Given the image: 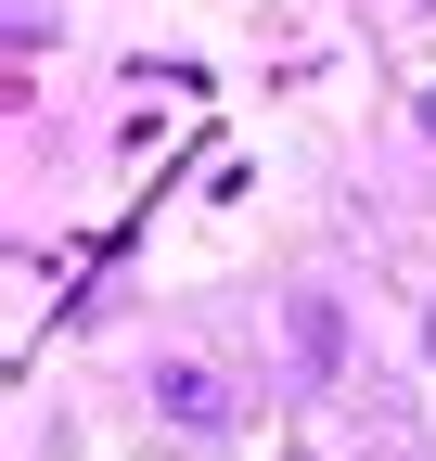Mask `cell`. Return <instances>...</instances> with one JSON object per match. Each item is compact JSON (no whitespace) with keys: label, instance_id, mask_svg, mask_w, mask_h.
Instances as JSON below:
<instances>
[{"label":"cell","instance_id":"cell-1","mask_svg":"<svg viewBox=\"0 0 436 461\" xmlns=\"http://www.w3.org/2000/svg\"><path fill=\"white\" fill-rule=\"evenodd\" d=\"M334 359H347V321H334V295H295V372H308V384H334Z\"/></svg>","mask_w":436,"mask_h":461},{"label":"cell","instance_id":"cell-2","mask_svg":"<svg viewBox=\"0 0 436 461\" xmlns=\"http://www.w3.org/2000/svg\"><path fill=\"white\" fill-rule=\"evenodd\" d=\"M154 397H168L180 423H218V384H205V372H154Z\"/></svg>","mask_w":436,"mask_h":461}]
</instances>
